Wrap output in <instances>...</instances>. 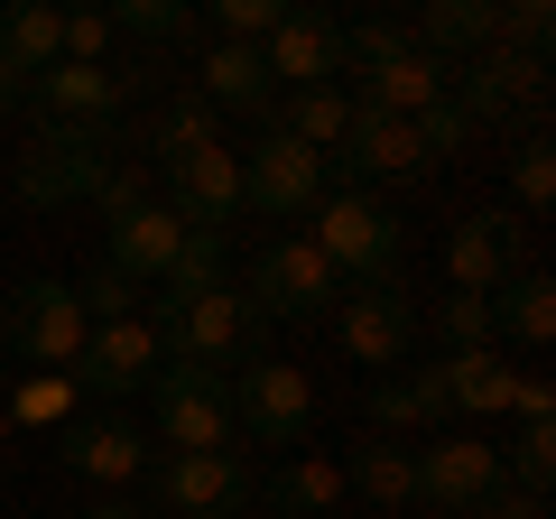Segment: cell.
<instances>
[{
	"label": "cell",
	"mask_w": 556,
	"mask_h": 519,
	"mask_svg": "<svg viewBox=\"0 0 556 519\" xmlns=\"http://www.w3.org/2000/svg\"><path fill=\"white\" fill-rule=\"evenodd\" d=\"M306 223H316L306 241L325 251L334 279H353V288H390L399 279V214L371 195V186H325V204Z\"/></svg>",
	"instance_id": "obj_2"
},
{
	"label": "cell",
	"mask_w": 556,
	"mask_h": 519,
	"mask_svg": "<svg viewBox=\"0 0 556 519\" xmlns=\"http://www.w3.org/2000/svg\"><path fill=\"white\" fill-rule=\"evenodd\" d=\"M325 167H334V159H316V149L260 130V140L241 149V214H251V223H306L325 204Z\"/></svg>",
	"instance_id": "obj_7"
},
{
	"label": "cell",
	"mask_w": 556,
	"mask_h": 519,
	"mask_svg": "<svg viewBox=\"0 0 556 519\" xmlns=\"http://www.w3.org/2000/svg\"><path fill=\"white\" fill-rule=\"evenodd\" d=\"M167 371V353H159V334H149V316H121V325H93L84 334V353H75V390H102V400H130V390H149V380Z\"/></svg>",
	"instance_id": "obj_13"
},
{
	"label": "cell",
	"mask_w": 556,
	"mask_h": 519,
	"mask_svg": "<svg viewBox=\"0 0 556 519\" xmlns=\"http://www.w3.org/2000/svg\"><path fill=\"white\" fill-rule=\"evenodd\" d=\"M204 140H223V130H214V102H195V93L159 102V112L130 130V149H139V167H149V177H159L167 159H186V149H204Z\"/></svg>",
	"instance_id": "obj_24"
},
{
	"label": "cell",
	"mask_w": 556,
	"mask_h": 519,
	"mask_svg": "<svg viewBox=\"0 0 556 519\" xmlns=\"http://www.w3.org/2000/svg\"><path fill=\"white\" fill-rule=\"evenodd\" d=\"M20 102H28V65H10V56H0V121L20 112Z\"/></svg>",
	"instance_id": "obj_42"
},
{
	"label": "cell",
	"mask_w": 556,
	"mask_h": 519,
	"mask_svg": "<svg viewBox=\"0 0 556 519\" xmlns=\"http://www.w3.org/2000/svg\"><path fill=\"white\" fill-rule=\"evenodd\" d=\"M510 186H519V204H529V214H547V204H556V159H547V140H529V149H519Z\"/></svg>",
	"instance_id": "obj_41"
},
{
	"label": "cell",
	"mask_w": 556,
	"mask_h": 519,
	"mask_svg": "<svg viewBox=\"0 0 556 519\" xmlns=\"http://www.w3.org/2000/svg\"><path fill=\"white\" fill-rule=\"evenodd\" d=\"M159 177H167L159 186L167 214H177L186 232H223V223H241V149L204 140V149H186V159H167Z\"/></svg>",
	"instance_id": "obj_12"
},
{
	"label": "cell",
	"mask_w": 556,
	"mask_h": 519,
	"mask_svg": "<svg viewBox=\"0 0 556 519\" xmlns=\"http://www.w3.org/2000/svg\"><path fill=\"white\" fill-rule=\"evenodd\" d=\"M408 464H417V501L427 510H482L501 492V445H482V436H427Z\"/></svg>",
	"instance_id": "obj_15"
},
{
	"label": "cell",
	"mask_w": 556,
	"mask_h": 519,
	"mask_svg": "<svg viewBox=\"0 0 556 519\" xmlns=\"http://www.w3.org/2000/svg\"><path fill=\"white\" fill-rule=\"evenodd\" d=\"M510 269H519V223L510 214H464L455 241H445V279H455V298H492Z\"/></svg>",
	"instance_id": "obj_18"
},
{
	"label": "cell",
	"mask_w": 556,
	"mask_h": 519,
	"mask_svg": "<svg viewBox=\"0 0 556 519\" xmlns=\"http://www.w3.org/2000/svg\"><path fill=\"white\" fill-rule=\"evenodd\" d=\"M501 473H519V492L547 501V482H556V427H519V445L501 455Z\"/></svg>",
	"instance_id": "obj_34"
},
{
	"label": "cell",
	"mask_w": 556,
	"mask_h": 519,
	"mask_svg": "<svg viewBox=\"0 0 556 519\" xmlns=\"http://www.w3.org/2000/svg\"><path fill=\"white\" fill-rule=\"evenodd\" d=\"M121 130H38V140L20 149V167H10V195L28 204V214H47V204H84L102 186V167H112Z\"/></svg>",
	"instance_id": "obj_5"
},
{
	"label": "cell",
	"mask_w": 556,
	"mask_h": 519,
	"mask_svg": "<svg viewBox=\"0 0 556 519\" xmlns=\"http://www.w3.org/2000/svg\"><path fill=\"white\" fill-rule=\"evenodd\" d=\"M149 195H159V177H149V167H102V186H93V204H102V223H112V214H130V204H149Z\"/></svg>",
	"instance_id": "obj_40"
},
{
	"label": "cell",
	"mask_w": 556,
	"mask_h": 519,
	"mask_svg": "<svg viewBox=\"0 0 556 519\" xmlns=\"http://www.w3.org/2000/svg\"><path fill=\"white\" fill-rule=\"evenodd\" d=\"M56 445H65V464H75L84 482H102V492H130V482L149 473V445H139L130 418H75Z\"/></svg>",
	"instance_id": "obj_19"
},
{
	"label": "cell",
	"mask_w": 556,
	"mask_h": 519,
	"mask_svg": "<svg viewBox=\"0 0 556 519\" xmlns=\"http://www.w3.org/2000/svg\"><path fill=\"white\" fill-rule=\"evenodd\" d=\"M399 56H408V28H390V20L343 28V75H362V84H371L380 65H399Z\"/></svg>",
	"instance_id": "obj_32"
},
{
	"label": "cell",
	"mask_w": 556,
	"mask_h": 519,
	"mask_svg": "<svg viewBox=\"0 0 556 519\" xmlns=\"http://www.w3.org/2000/svg\"><path fill=\"white\" fill-rule=\"evenodd\" d=\"M149 334H159L167 362H186V371H214V380H223V371H241V362H251L260 316H251V298H241V279L223 269V279L186 288V298H159Z\"/></svg>",
	"instance_id": "obj_1"
},
{
	"label": "cell",
	"mask_w": 556,
	"mask_h": 519,
	"mask_svg": "<svg viewBox=\"0 0 556 519\" xmlns=\"http://www.w3.org/2000/svg\"><path fill=\"white\" fill-rule=\"evenodd\" d=\"M334 159L353 167V186H362V177H408V167H427V149H417V121H390V112H371V102H353V130H343Z\"/></svg>",
	"instance_id": "obj_20"
},
{
	"label": "cell",
	"mask_w": 556,
	"mask_h": 519,
	"mask_svg": "<svg viewBox=\"0 0 556 519\" xmlns=\"http://www.w3.org/2000/svg\"><path fill=\"white\" fill-rule=\"evenodd\" d=\"M251 492L260 482L241 455H149V501L167 519H232Z\"/></svg>",
	"instance_id": "obj_10"
},
{
	"label": "cell",
	"mask_w": 556,
	"mask_h": 519,
	"mask_svg": "<svg viewBox=\"0 0 556 519\" xmlns=\"http://www.w3.org/2000/svg\"><path fill=\"white\" fill-rule=\"evenodd\" d=\"M464 140H473V112H464L455 93H445L437 112H417V149H427V159H455Z\"/></svg>",
	"instance_id": "obj_38"
},
{
	"label": "cell",
	"mask_w": 556,
	"mask_h": 519,
	"mask_svg": "<svg viewBox=\"0 0 556 519\" xmlns=\"http://www.w3.org/2000/svg\"><path fill=\"white\" fill-rule=\"evenodd\" d=\"M121 102H130L121 65H47V75H28L38 130H121Z\"/></svg>",
	"instance_id": "obj_11"
},
{
	"label": "cell",
	"mask_w": 556,
	"mask_h": 519,
	"mask_svg": "<svg viewBox=\"0 0 556 519\" xmlns=\"http://www.w3.org/2000/svg\"><path fill=\"white\" fill-rule=\"evenodd\" d=\"M84 306H75V279H28L20 298H10V316H0V343L28 362V371H75L84 353Z\"/></svg>",
	"instance_id": "obj_8"
},
{
	"label": "cell",
	"mask_w": 556,
	"mask_h": 519,
	"mask_svg": "<svg viewBox=\"0 0 556 519\" xmlns=\"http://www.w3.org/2000/svg\"><path fill=\"white\" fill-rule=\"evenodd\" d=\"M130 298H139V288L121 279L112 260H93V269H84V279H75V306H84V325H121V316H139Z\"/></svg>",
	"instance_id": "obj_33"
},
{
	"label": "cell",
	"mask_w": 556,
	"mask_h": 519,
	"mask_svg": "<svg viewBox=\"0 0 556 519\" xmlns=\"http://www.w3.org/2000/svg\"><path fill=\"white\" fill-rule=\"evenodd\" d=\"M223 400H232V436L241 445H306L316 380H306L298 362H278V353H251L232 380H223Z\"/></svg>",
	"instance_id": "obj_4"
},
{
	"label": "cell",
	"mask_w": 556,
	"mask_h": 519,
	"mask_svg": "<svg viewBox=\"0 0 556 519\" xmlns=\"http://www.w3.org/2000/svg\"><path fill=\"white\" fill-rule=\"evenodd\" d=\"M112 38H204V20L195 10H177V0H121L112 10Z\"/></svg>",
	"instance_id": "obj_31"
},
{
	"label": "cell",
	"mask_w": 556,
	"mask_h": 519,
	"mask_svg": "<svg viewBox=\"0 0 556 519\" xmlns=\"http://www.w3.org/2000/svg\"><path fill=\"white\" fill-rule=\"evenodd\" d=\"M84 519H139V501H130V492H102V501H93Z\"/></svg>",
	"instance_id": "obj_43"
},
{
	"label": "cell",
	"mask_w": 556,
	"mask_h": 519,
	"mask_svg": "<svg viewBox=\"0 0 556 519\" xmlns=\"http://www.w3.org/2000/svg\"><path fill=\"white\" fill-rule=\"evenodd\" d=\"M241 298H251V316H278V325H325L343 298V279L325 269V251L306 232H269L251 251V269H241Z\"/></svg>",
	"instance_id": "obj_3"
},
{
	"label": "cell",
	"mask_w": 556,
	"mask_h": 519,
	"mask_svg": "<svg viewBox=\"0 0 556 519\" xmlns=\"http://www.w3.org/2000/svg\"><path fill=\"white\" fill-rule=\"evenodd\" d=\"M0 427H75V380L65 371H10L0 380Z\"/></svg>",
	"instance_id": "obj_30"
},
{
	"label": "cell",
	"mask_w": 556,
	"mask_h": 519,
	"mask_svg": "<svg viewBox=\"0 0 556 519\" xmlns=\"http://www.w3.org/2000/svg\"><path fill=\"white\" fill-rule=\"evenodd\" d=\"M56 65H112V10H65V56Z\"/></svg>",
	"instance_id": "obj_37"
},
{
	"label": "cell",
	"mask_w": 556,
	"mask_h": 519,
	"mask_svg": "<svg viewBox=\"0 0 556 519\" xmlns=\"http://www.w3.org/2000/svg\"><path fill=\"white\" fill-rule=\"evenodd\" d=\"M0 482H10V427H0Z\"/></svg>",
	"instance_id": "obj_44"
},
{
	"label": "cell",
	"mask_w": 556,
	"mask_h": 519,
	"mask_svg": "<svg viewBox=\"0 0 556 519\" xmlns=\"http://www.w3.org/2000/svg\"><path fill=\"white\" fill-rule=\"evenodd\" d=\"M204 279H223V232H186L177 269H167V298H186V288H204Z\"/></svg>",
	"instance_id": "obj_39"
},
{
	"label": "cell",
	"mask_w": 556,
	"mask_h": 519,
	"mask_svg": "<svg viewBox=\"0 0 556 519\" xmlns=\"http://www.w3.org/2000/svg\"><path fill=\"white\" fill-rule=\"evenodd\" d=\"M445 93L473 112V130H482V121H510V112H529V121H538L547 65H538V56H510V47H482V56H464L455 75H445Z\"/></svg>",
	"instance_id": "obj_16"
},
{
	"label": "cell",
	"mask_w": 556,
	"mask_h": 519,
	"mask_svg": "<svg viewBox=\"0 0 556 519\" xmlns=\"http://www.w3.org/2000/svg\"><path fill=\"white\" fill-rule=\"evenodd\" d=\"M445 400H455V418H510L519 400V371L501 362V343H482V353H445Z\"/></svg>",
	"instance_id": "obj_21"
},
{
	"label": "cell",
	"mask_w": 556,
	"mask_h": 519,
	"mask_svg": "<svg viewBox=\"0 0 556 519\" xmlns=\"http://www.w3.org/2000/svg\"><path fill=\"white\" fill-rule=\"evenodd\" d=\"M149 408H159V455H241L232 436V400H223L214 371H186V362H167L159 380H149Z\"/></svg>",
	"instance_id": "obj_6"
},
{
	"label": "cell",
	"mask_w": 556,
	"mask_h": 519,
	"mask_svg": "<svg viewBox=\"0 0 556 519\" xmlns=\"http://www.w3.org/2000/svg\"><path fill=\"white\" fill-rule=\"evenodd\" d=\"M260 65H269V93H316V84H343V28L325 10H288V20L260 38Z\"/></svg>",
	"instance_id": "obj_14"
},
{
	"label": "cell",
	"mask_w": 556,
	"mask_h": 519,
	"mask_svg": "<svg viewBox=\"0 0 556 519\" xmlns=\"http://www.w3.org/2000/svg\"><path fill=\"white\" fill-rule=\"evenodd\" d=\"M437 519H473V510H437Z\"/></svg>",
	"instance_id": "obj_45"
},
{
	"label": "cell",
	"mask_w": 556,
	"mask_h": 519,
	"mask_svg": "<svg viewBox=\"0 0 556 519\" xmlns=\"http://www.w3.org/2000/svg\"><path fill=\"white\" fill-rule=\"evenodd\" d=\"M0 380H10V371H0Z\"/></svg>",
	"instance_id": "obj_46"
},
{
	"label": "cell",
	"mask_w": 556,
	"mask_h": 519,
	"mask_svg": "<svg viewBox=\"0 0 556 519\" xmlns=\"http://www.w3.org/2000/svg\"><path fill=\"white\" fill-rule=\"evenodd\" d=\"M343 501H353V492H343V464L334 455H288L269 473V510L278 519H325V510H343Z\"/></svg>",
	"instance_id": "obj_27"
},
{
	"label": "cell",
	"mask_w": 556,
	"mask_h": 519,
	"mask_svg": "<svg viewBox=\"0 0 556 519\" xmlns=\"http://www.w3.org/2000/svg\"><path fill=\"white\" fill-rule=\"evenodd\" d=\"M334 343L353 353V371H399L408 362V343H417V306H408V288H343L334 298Z\"/></svg>",
	"instance_id": "obj_9"
},
{
	"label": "cell",
	"mask_w": 556,
	"mask_h": 519,
	"mask_svg": "<svg viewBox=\"0 0 556 519\" xmlns=\"http://www.w3.org/2000/svg\"><path fill=\"white\" fill-rule=\"evenodd\" d=\"M445 418H455V400H445V371H399L371 390V436H399V427H427V436H445Z\"/></svg>",
	"instance_id": "obj_22"
},
{
	"label": "cell",
	"mask_w": 556,
	"mask_h": 519,
	"mask_svg": "<svg viewBox=\"0 0 556 519\" xmlns=\"http://www.w3.org/2000/svg\"><path fill=\"white\" fill-rule=\"evenodd\" d=\"M278 20H288L278 0H214V38H223V47H260Z\"/></svg>",
	"instance_id": "obj_36"
},
{
	"label": "cell",
	"mask_w": 556,
	"mask_h": 519,
	"mask_svg": "<svg viewBox=\"0 0 556 519\" xmlns=\"http://www.w3.org/2000/svg\"><path fill=\"white\" fill-rule=\"evenodd\" d=\"M177 251H186V223L167 214V195L112 214V241H102V260H112L130 288H139V279H167V269H177Z\"/></svg>",
	"instance_id": "obj_17"
},
{
	"label": "cell",
	"mask_w": 556,
	"mask_h": 519,
	"mask_svg": "<svg viewBox=\"0 0 556 519\" xmlns=\"http://www.w3.org/2000/svg\"><path fill=\"white\" fill-rule=\"evenodd\" d=\"M195 102H223V112H251V121H269V65H260V47H223V38H204V93Z\"/></svg>",
	"instance_id": "obj_23"
},
{
	"label": "cell",
	"mask_w": 556,
	"mask_h": 519,
	"mask_svg": "<svg viewBox=\"0 0 556 519\" xmlns=\"http://www.w3.org/2000/svg\"><path fill=\"white\" fill-rule=\"evenodd\" d=\"M343 492H362L371 510H417V464H408V445H390V436H371V445H353V464H343Z\"/></svg>",
	"instance_id": "obj_26"
},
{
	"label": "cell",
	"mask_w": 556,
	"mask_h": 519,
	"mask_svg": "<svg viewBox=\"0 0 556 519\" xmlns=\"http://www.w3.org/2000/svg\"><path fill=\"white\" fill-rule=\"evenodd\" d=\"M0 56L28 65V75H47V65L65 56V10L56 0H10V10H0Z\"/></svg>",
	"instance_id": "obj_29"
},
{
	"label": "cell",
	"mask_w": 556,
	"mask_h": 519,
	"mask_svg": "<svg viewBox=\"0 0 556 519\" xmlns=\"http://www.w3.org/2000/svg\"><path fill=\"white\" fill-rule=\"evenodd\" d=\"M437 334H445V353H482V343H501L492 334V298H445L437 306Z\"/></svg>",
	"instance_id": "obj_35"
},
{
	"label": "cell",
	"mask_w": 556,
	"mask_h": 519,
	"mask_svg": "<svg viewBox=\"0 0 556 519\" xmlns=\"http://www.w3.org/2000/svg\"><path fill=\"white\" fill-rule=\"evenodd\" d=\"M445 75H455V65H437V56H417V47H408V56L380 65L353 102H371V112H390V121H417V112H437V102H445Z\"/></svg>",
	"instance_id": "obj_25"
},
{
	"label": "cell",
	"mask_w": 556,
	"mask_h": 519,
	"mask_svg": "<svg viewBox=\"0 0 556 519\" xmlns=\"http://www.w3.org/2000/svg\"><path fill=\"white\" fill-rule=\"evenodd\" d=\"M492 334H510V343H547L556 334V279L547 269H510V279L492 288Z\"/></svg>",
	"instance_id": "obj_28"
}]
</instances>
